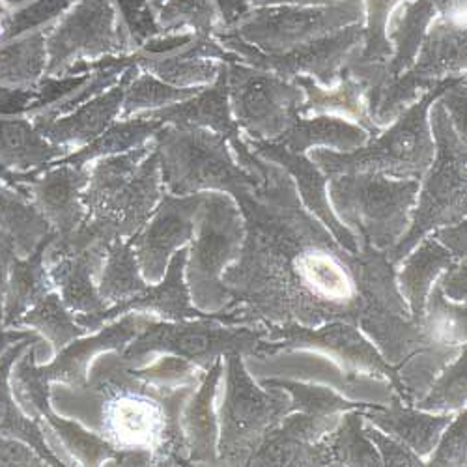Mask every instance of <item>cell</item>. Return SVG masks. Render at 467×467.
Here are the masks:
<instances>
[{"label": "cell", "mask_w": 467, "mask_h": 467, "mask_svg": "<svg viewBox=\"0 0 467 467\" xmlns=\"http://www.w3.org/2000/svg\"><path fill=\"white\" fill-rule=\"evenodd\" d=\"M245 223L238 262L223 271L230 301L221 308L236 326L296 322L358 326L372 310L406 315L395 265L385 251L348 253L303 208L294 178L267 161L262 183L232 197Z\"/></svg>", "instance_id": "1"}, {"label": "cell", "mask_w": 467, "mask_h": 467, "mask_svg": "<svg viewBox=\"0 0 467 467\" xmlns=\"http://www.w3.org/2000/svg\"><path fill=\"white\" fill-rule=\"evenodd\" d=\"M194 385L151 383L114 352L94 361L87 385L77 393L96 402L92 422L112 447L148 449L151 465H191L182 410Z\"/></svg>", "instance_id": "2"}, {"label": "cell", "mask_w": 467, "mask_h": 467, "mask_svg": "<svg viewBox=\"0 0 467 467\" xmlns=\"http://www.w3.org/2000/svg\"><path fill=\"white\" fill-rule=\"evenodd\" d=\"M88 169L90 180L83 191L87 217L71 236L51 242L46 253L47 264L96 244L110 245L135 236L165 192L153 139L135 150L99 158Z\"/></svg>", "instance_id": "3"}, {"label": "cell", "mask_w": 467, "mask_h": 467, "mask_svg": "<svg viewBox=\"0 0 467 467\" xmlns=\"http://www.w3.org/2000/svg\"><path fill=\"white\" fill-rule=\"evenodd\" d=\"M460 77H447L436 88L424 92L413 105L399 114L387 131L372 137L354 151H333L318 148L310 153L313 161L327 178L348 172H379L400 180H422L436 153L428 110L432 103Z\"/></svg>", "instance_id": "4"}, {"label": "cell", "mask_w": 467, "mask_h": 467, "mask_svg": "<svg viewBox=\"0 0 467 467\" xmlns=\"http://www.w3.org/2000/svg\"><path fill=\"white\" fill-rule=\"evenodd\" d=\"M431 131L436 144L434 161L419 187V201L411 212L410 230L395 247L387 251L393 265L402 262L415 245L432 230L456 224L467 213V151L465 140L456 133L440 98L431 107Z\"/></svg>", "instance_id": "5"}, {"label": "cell", "mask_w": 467, "mask_h": 467, "mask_svg": "<svg viewBox=\"0 0 467 467\" xmlns=\"http://www.w3.org/2000/svg\"><path fill=\"white\" fill-rule=\"evenodd\" d=\"M333 212L348 224L361 245L389 251L410 226L420 182L379 172H348L327 178Z\"/></svg>", "instance_id": "6"}, {"label": "cell", "mask_w": 467, "mask_h": 467, "mask_svg": "<svg viewBox=\"0 0 467 467\" xmlns=\"http://www.w3.org/2000/svg\"><path fill=\"white\" fill-rule=\"evenodd\" d=\"M160 153L163 187L171 194L254 189L262 180L240 167L223 135L204 128L163 126L153 137Z\"/></svg>", "instance_id": "7"}, {"label": "cell", "mask_w": 467, "mask_h": 467, "mask_svg": "<svg viewBox=\"0 0 467 467\" xmlns=\"http://www.w3.org/2000/svg\"><path fill=\"white\" fill-rule=\"evenodd\" d=\"M197 238L187 253L185 275L189 296L202 313H219L230 301L223 271L238 260L245 223L238 202L228 192L206 191L197 215Z\"/></svg>", "instance_id": "8"}, {"label": "cell", "mask_w": 467, "mask_h": 467, "mask_svg": "<svg viewBox=\"0 0 467 467\" xmlns=\"http://www.w3.org/2000/svg\"><path fill=\"white\" fill-rule=\"evenodd\" d=\"M265 335V326L228 324L226 317L213 313L192 320H151L124 349L120 358L139 367L150 354H171L189 361L194 368L206 372L217 359L230 352L256 356V348Z\"/></svg>", "instance_id": "9"}, {"label": "cell", "mask_w": 467, "mask_h": 467, "mask_svg": "<svg viewBox=\"0 0 467 467\" xmlns=\"http://www.w3.org/2000/svg\"><path fill=\"white\" fill-rule=\"evenodd\" d=\"M226 358V395L219 411L221 440L219 465H249L265 434L294 411V402L283 389L262 391L247 374L242 354Z\"/></svg>", "instance_id": "10"}, {"label": "cell", "mask_w": 467, "mask_h": 467, "mask_svg": "<svg viewBox=\"0 0 467 467\" xmlns=\"http://www.w3.org/2000/svg\"><path fill=\"white\" fill-rule=\"evenodd\" d=\"M47 79L75 77L85 66L124 57L128 46L112 0H75L47 23Z\"/></svg>", "instance_id": "11"}, {"label": "cell", "mask_w": 467, "mask_h": 467, "mask_svg": "<svg viewBox=\"0 0 467 467\" xmlns=\"http://www.w3.org/2000/svg\"><path fill=\"white\" fill-rule=\"evenodd\" d=\"M365 23L363 0H338L333 5H279L251 8L244 19L223 32L262 53H286L335 34L349 25Z\"/></svg>", "instance_id": "12"}, {"label": "cell", "mask_w": 467, "mask_h": 467, "mask_svg": "<svg viewBox=\"0 0 467 467\" xmlns=\"http://www.w3.org/2000/svg\"><path fill=\"white\" fill-rule=\"evenodd\" d=\"M232 119L249 139L277 140L299 119L303 90L283 77L244 62H224Z\"/></svg>", "instance_id": "13"}, {"label": "cell", "mask_w": 467, "mask_h": 467, "mask_svg": "<svg viewBox=\"0 0 467 467\" xmlns=\"http://www.w3.org/2000/svg\"><path fill=\"white\" fill-rule=\"evenodd\" d=\"M465 25L436 17L426 30L415 62L387 85L372 114L378 128L393 124L399 114L413 105L419 96L436 88L447 77L465 73L467 66Z\"/></svg>", "instance_id": "14"}, {"label": "cell", "mask_w": 467, "mask_h": 467, "mask_svg": "<svg viewBox=\"0 0 467 467\" xmlns=\"http://www.w3.org/2000/svg\"><path fill=\"white\" fill-rule=\"evenodd\" d=\"M297 348H317L329 352L340 361L346 378H356L359 374L383 376L393 383L400 400L411 406L404 385L399 378L397 367L389 365L378 349L356 329L354 324L335 320L327 322L322 329L301 326L296 322L265 326V335L256 348V358H267L279 352H290Z\"/></svg>", "instance_id": "15"}, {"label": "cell", "mask_w": 467, "mask_h": 467, "mask_svg": "<svg viewBox=\"0 0 467 467\" xmlns=\"http://www.w3.org/2000/svg\"><path fill=\"white\" fill-rule=\"evenodd\" d=\"M363 25L365 23L349 25L335 34L320 37V40L277 55L262 53L232 32H217L213 37L226 51L238 55L244 64L271 71L288 81L297 75L310 77V79H317L322 87L331 88L338 81V75L346 60L352 57L358 47H361L365 37Z\"/></svg>", "instance_id": "16"}, {"label": "cell", "mask_w": 467, "mask_h": 467, "mask_svg": "<svg viewBox=\"0 0 467 467\" xmlns=\"http://www.w3.org/2000/svg\"><path fill=\"white\" fill-rule=\"evenodd\" d=\"M202 199L204 192L178 197L165 191L146 224L128 240L135 251L142 277L151 285L165 277L172 254L192 240Z\"/></svg>", "instance_id": "17"}, {"label": "cell", "mask_w": 467, "mask_h": 467, "mask_svg": "<svg viewBox=\"0 0 467 467\" xmlns=\"http://www.w3.org/2000/svg\"><path fill=\"white\" fill-rule=\"evenodd\" d=\"M187 247H180L169 265L165 277L155 283L148 285L142 294H137L130 299L120 303H114V306L105 308L103 313L98 315H77V324L83 326L87 331H99L103 324L130 315V313H155L163 317L165 320H192V318H206L212 315L202 313L197 306H191V296L187 283L183 281L185 275V262H187Z\"/></svg>", "instance_id": "18"}, {"label": "cell", "mask_w": 467, "mask_h": 467, "mask_svg": "<svg viewBox=\"0 0 467 467\" xmlns=\"http://www.w3.org/2000/svg\"><path fill=\"white\" fill-rule=\"evenodd\" d=\"M30 201L49 223L58 240H64L79 228L87 217L83 191L90 180V169L51 163L40 174L21 176Z\"/></svg>", "instance_id": "19"}, {"label": "cell", "mask_w": 467, "mask_h": 467, "mask_svg": "<svg viewBox=\"0 0 467 467\" xmlns=\"http://www.w3.org/2000/svg\"><path fill=\"white\" fill-rule=\"evenodd\" d=\"M133 64L176 88H199L215 83L223 62H242L226 51L213 36H192V40L169 53L131 55Z\"/></svg>", "instance_id": "20"}, {"label": "cell", "mask_w": 467, "mask_h": 467, "mask_svg": "<svg viewBox=\"0 0 467 467\" xmlns=\"http://www.w3.org/2000/svg\"><path fill=\"white\" fill-rule=\"evenodd\" d=\"M244 140L260 158L283 167L294 178L303 206L317 215V219H320V223L333 234L340 247H344L348 253H359L358 236L338 221L333 208L329 206L326 192L327 176L310 161V158H306L305 153H294L274 140H256L249 137H244Z\"/></svg>", "instance_id": "21"}, {"label": "cell", "mask_w": 467, "mask_h": 467, "mask_svg": "<svg viewBox=\"0 0 467 467\" xmlns=\"http://www.w3.org/2000/svg\"><path fill=\"white\" fill-rule=\"evenodd\" d=\"M139 73V67L131 64L120 77V81L110 87L107 92L88 99L87 103L73 109L71 112L58 116L53 120L30 119L36 130L47 140L66 148L67 151L79 150L101 133H105L116 120L120 119V110L126 96V88L133 77Z\"/></svg>", "instance_id": "22"}, {"label": "cell", "mask_w": 467, "mask_h": 467, "mask_svg": "<svg viewBox=\"0 0 467 467\" xmlns=\"http://www.w3.org/2000/svg\"><path fill=\"white\" fill-rule=\"evenodd\" d=\"M150 322L151 318L140 315H124L119 322L99 329L98 335L69 342L57 354L53 363L36 367L37 376L49 385L58 381L73 391H79L88 381V365L96 356L103 352H122Z\"/></svg>", "instance_id": "23"}, {"label": "cell", "mask_w": 467, "mask_h": 467, "mask_svg": "<svg viewBox=\"0 0 467 467\" xmlns=\"http://www.w3.org/2000/svg\"><path fill=\"white\" fill-rule=\"evenodd\" d=\"M137 116H144L150 120H158L163 126L178 128H204L217 135H223L228 142L242 135L236 120L232 119L230 101H228V81H226V66L221 64V71L215 83L204 87L192 98L158 109L148 110Z\"/></svg>", "instance_id": "24"}, {"label": "cell", "mask_w": 467, "mask_h": 467, "mask_svg": "<svg viewBox=\"0 0 467 467\" xmlns=\"http://www.w3.org/2000/svg\"><path fill=\"white\" fill-rule=\"evenodd\" d=\"M338 422V417H313L294 410L265 434L249 465H306L310 447Z\"/></svg>", "instance_id": "25"}, {"label": "cell", "mask_w": 467, "mask_h": 467, "mask_svg": "<svg viewBox=\"0 0 467 467\" xmlns=\"http://www.w3.org/2000/svg\"><path fill=\"white\" fill-rule=\"evenodd\" d=\"M69 151L47 140L25 114H0V174H40Z\"/></svg>", "instance_id": "26"}, {"label": "cell", "mask_w": 467, "mask_h": 467, "mask_svg": "<svg viewBox=\"0 0 467 467\" xmlns=\"http://www.w3.org/2000/svg\"><path fill=\"white\" fill-rule=\"evenodd\" d=\"M107 247L96 244L81 253L60 256L49 267V277L55 286L60 288V297L71 313L98 315L107 308V303L94 285V277L99 275L107 258Z\"/></svg>", "instance_id": "27"}, {"label": "cell", "mask_w": 467, "mask_h": 467, "mask_svg": "<svg viewBox=\"0 0 467 467\" xmlns=\"http://www.w3.org/2000/svg\"><path fill=\"white\" fill-rule=\"evenodd\" d=\"M36 342H42V337L32 333L25 340L10 346L3 354V358H0V436L23 440L32 449L37 451V454L46 460L47 465L64 467L67 463L62 458H58L46 441L40 419L26 415L12 393V385H10L12 368L25 349Z\"/></svg>", "instance_id": "28"}, {"label": "cell", "mask_w": 467, "mask_h": 467, "mask_svg": "<svg viewBox=\"0 0 467 467\" xmlns=\"http://www.w3.org/2000/svg\"><path fill=\"white\" fill-rule=\"evenodd\" d=\"M294 81L305 94L303 103L299 105V116H320V114H338L340 119L354 120V124L361 126L370 137L381 133L372 120L367 105V94L359 83H356L346 71H340L338 85L331 90L318 87V83L310 77L297 75Z\"/></svg>", "instance_id": "29"}, {"label": "cell", "mask_w": 467, "mask_h": 467, "mask_svg": "<svg viewBox=\"0 0 467 467\" xmlns=\"http://www.w3.org/2000/svg\"><path fill=\"white\" fill-rule=\"evenodd\" d=\"M223 359L224 358L217 359L206 372H202L201 387L192 395L185 410L183 434L191 465H219L217 419L213 413V399L217 393V383L223 376Z\"/></svg>", "instance_id": "30"}, {"label": "cell", "mask_w": 467, "mask_h": 467, "mask_svg": "<svg viewBox=\"0 0 467 467\" xmlns=\"http://www.w3.org/2000/svg\"><path fill=\"white\" fill-rule=\"evenodd\" d=\"M47 25L0 42V88L32 90L46 79Z\"/></svg>", "instance_id": "31"}, {"label": "cell", "mask_w": 467, "mask_h": 467, "mask_svg": "<svg viewBox=\"0 0 467 467\" xmlns=\"http://www.w3.org/2000/svg\"><path fill=\"white\" fill-rule=\"evenodd\" d=\"M55 238L57 234L51 230L30 254L16 256L12 262L5 294V327H14L17 318H21L30 306L42 301L53 290L55 285L49 277L46 253Z\"/></svg>", "instance_id": "32"}, {"label": "cell", "mask_w": 467, "mask_h": 467, "mask_svg": "<svg viewBox=\"0 0 467 467\" xmlns=\"http://www.w3.org/2000/svg\"><path fill=\"white\" fill-rule=\"evenodd\" d=\"M391 402L393 404L389 408L381 406L378 410H370L368 413H363L361 410V415L389 436L408 445L419 456L428 454L438 445L441 432L452 420V417L447 413L431 415L420 410H413V406H402L400 397H393Z\"/></svg>", "instance_id": "33"}, {"label": "cell", "mask_w": 467, "mask_h": 467, "mask_svg": "<svg viewBox=\"0 0 467 467\" xmlns=\"http://www.w3.org/2000/svg\"><path fill=\"white\" fill-rule=\"evenodd\" d=\"M306 465H383L376 447L363 432L361 410L344 411L333 431L310 447Z\"/></svg>", "instance_id": "34"}, {"label": "cell", "mask_w": 467, "mask_h": 467, "mask_svg": "<svg viewBox=\"0 0 467 467\" xmlns=\"http://www.w3.org/2000/svg\"><path fill=\"white\" fill-rule=\"evenodd\" d=\"M370 135L358 124L340 119V116L320 114L306 119L299 116L294 126L285 131L275 142L294 153H305L310 148H335L338 151H354L365 146Z\"/></svg>", "instance_id": "35"}, {"label": "cell", "mask_w": 467, "mask_h": 467, "mask_svg": "<svg viewBox=\"0 0 467 467\" xmlns=\"http://www.w3.org/2000/svg\"><path fill=\"white\" fill-rule=\"evenodd\" d=\"M438 17L431 0H406L399 5L387 25V40L393 55L387 62L389 81L404 73L417 58L428 26Z\"/></svg>", "instance_id": "36"}, {"label": "cell", "mask_w": 467, "mask_h": 467, "mask_svg": "<svg viewBox=\"0 0 467 467\" xmlns=\"http://www.w3.org/2000/svg\"><path fill=\"white\" fill-rule=\"evenodd\" d=\"M458 258L445 249L436 238L424 236L413 254H408L399 274L400 294L410 303V315L415 324H422L424 303L434 279Z\"/></svg>", "instance_id": "37"}, {"label": "cell", "mask_w": 467, "mask_h": 467, "mask_svg": "<svg viewBox=\"0 0 467 467\" xmlns=\"http://www.w3.org/2000/svg\"><path fill=\"white\" fill-rule=\"evenodd\" d=\"M161 128H163L161 122L144 119V116H131V119L116 120L96 140H92L90 144H87L79 150L69 151L67 155H64V158H60L53 163L85 167L99 158L124 153V151L135 150V148L150 142Z\"/></svg>", "instance_id": "38"}, {"label": "cell", "mask_w": 467, "mask_h": 467, "mask_svg": "<svg viewBox=\"0 0 467 467\" xmlns=\"http://www.w3.org/2000/svg\"><path fill=\"white\" fill-rule=\"evenodd\" d=\"M0 230L14 238L17 254L26 256L42 244L51 226L36 210L26 191L0 180Z\"/></svg>", "instance_id": "39"}, {"label": "cell", "mask_w": 467, "mask_h": 467, "mask_svg": "<svg viewBox=\"0 0 467 467\" xmlns=\"http://www.w3.org/2000/svg\"><path fill=\"white\" fill-rule=\"evenodd\" d=\"M148 288L130 242L116 240L107 247L98 292L105 303H120Z\"/></svg>", "instance_id": "40"}, {"label": "cell", "mask_w": 467, "mask_h": 467, "mask_svg": "<svg viewBox=\"0 0 467 467\" xmlns=\"http://www.w3.org/2000/svg\"><path fill=\"white\" fill-rule=\"evenodd\" d=\"M155 34L213 36L221 30V12L215 0H167L153 16Z\"/></svg>", "instance_id": "41"}, {"label": "cell", "mask_w": 467, "mask_h": 467, "mask_svg": "<svg viewBox=\"0 0 467 467\" xmlns=\"http://www.w3.org/2000/svg\"><path fill=\"white\" fill-rule=\"evenodd\" d=\"M14 327H32L53 344L57 354L69 342L87 333L83 326L77 324L62 297L55 292H49L42 301L30 306L21 318L16 320Z\"/></svg>", "instance_id": "42"}, {"label": "cell", "mask_w": 467, "mask_h": 467, "mask_svg": "<svg viewBox=\"0 0 467 467\" xmlns=\"http://www.w3.org/2000/svg\"><path fill=\"white\" fill-rule=\"evenodd\" d=\"M42 419L49 424L69 454H73L75 460H79L83 465L96 467L109 462L116 454V447H112L105 438L92 434L77 420L60 417L57 411H53L51 404L40 411V420Z\"/></svg>", "instance_id": "43"}, {"label": "cell", "mask_w": 467, "mask_h": 467, "mask_svg": "<svg viewBox=\"0 0 467 467\" xmlns=\"http://www.w3.org/2000/svg\"><path fill=\"white\" fill-rule=\"evenodd\" d=\"M204 87L199 88H176L171 87L163 81H160L158 77H153L142 69L133 77L131 83L126 88L122 110H120V119H131V116L148 112V110H158L180 101H185L192 98L194 94H199Z\"/></svg>", "instance_id": "44"}, {"label": "cell", "mask_w": 467, "mask_h": 467, "mask_svg": "<svg viewBox=\"0 0 467 467\" xmlns=\"http://www.w3.org/2000/svg\"><path fill=\"white\" fill-rule=\"evenodd\" d=\"M262 385L265 389H283L294 402V410L303 411L306 415L313 417H338L344 411L349 410H378L381 408L379 404H356V402H348L337 393H333L327 387H318V385H305L297 381H288V379H275V378H267L262 379Z\"/></svg>", "instance_id": "45"}, {"label": "cell", "mask_w": 467, "mask_h": 467, "mask_svg": "<svg viewBox=\"0 0 467 467\" xmlns=\"http://www.w3.org/2000/svg\"><path fill=\"white\" fill-rule=\"evenodd\" d=\"M422 329L434 342L465 346V305L449 303L440 283L431 288L424 303Z\"/></svg>", "instance_id": "46"}, {"label": "cell", "mask_w": 467, "mask_h": 467, "mask_svg": "<svg viewBox=\"0 0 467 467\" xmlns=\"http://www.w3.org/2000/svg\"><path fill=\"white\" fill-rule=\"evenodd\" d=\"M441 378L431 385L428 389V395H424L420 400L413 402V408L428 413H438V411H452L462 410L465 406V372H467V354L465 346L458 354V359L449 367L441 370Z\"/></svg>", "instance_id": "47"}, {"label": "cell", "mask_w": 467, "mask_h": 467, "mask_svg": "<svg viewBox=\"0 0 467 467\" xmlns=\"http://www.w3.org/2000/svg\"><path fill=\"white\" fill-rule=\"evenodd\" d=\"M467 413L460 411L454 420L447 424L441 432L438 451L428 460L426 465H465V445H467Z\"/></svg>", "instance_id": "48"}, {"label": "cell", "mask_w": 467, "mask_h": 467, "mask_svg": "<svg viewBox=\"0 0 467 467\" xmlns=\"http://www.w3.org/2000/svg\"><path fill=\"white\" fill-rule=\"evenodd\" d=\"M363 432L372 441V445L378 449V454H379L383 465H389V467H397V465H404V467L424 465L420 456L415 454L408 445H404L397 438L383 436L381 432L374 431L372 426H367Z\"/></svg>", "instance_id": "49"}, {"label": "cell", "mask_w": 467, "mask_h": 467, "mask_svg": "<svg viewBox=\"0 0 467 467\" xmlns=\"http://www.w3.org/2000/svg\"><path fill=\"white\" fill-rule=\"evenodd\" d=\"M42 467L46 460L26 441L0 436V467Z\"/></svg>", "instance_id": "50"}, {"label": "cell", "mask_w": 467, "mask_h": 467, "mask_svg": "<svg viewBox=\"0 0 467 467\" xmlns=\"http://www.w3.org/2000/svg\"><path fill=\"white\" fill-rule=\"evenodd\" d=\"M440 101L445 107L456 133L465 140V133H467V128H465V75L460 77L454 85H451L440 96Z\"/></svg>", "instance_id": "51"}, {"label": "cell", "mask_w": 467, "mask_h": 467, "mask_svg": "<svg viewBox=\"0 0 467 467\" xmlns=\"http://www.w3.org/2000/svg\"><path fill=\"white\" fill-rule=\"evenodd\" d=\"M17 249L16 242L10 236L8 232L0 230V326H3V317H5V294L8 286V275H10V267L12 262L16 260Z\"/></svg>", "instance_id": "52"}, {"label": "cell", "mask_w": 467, "mask_h": 467, "mask_svg": "<svg viewBox=\"0 0 467 467\" xmlns=\"http://www.w3.org/2000/svg\"><path fill=\"white\" fill-rule=\"evenodd\" d=\"M447 269L449 271L440 281L441 292H443L445 297H451L456 303H462V301H465V294H467V286H465V279H467L465 258L463 260H456Z\"/></svg>", "instance_id": "53"}, {"label": "cell", "mask_w": 467, "mask_h": 467, "mask_svg": "<svg viewBox=\"0 0 467 467\" xmlns=\"http://www.w3.org/2000/svg\"><path fill=\"white\" fill-rule=\"evenodd\" d=\"M465 234H467V223L463 219L456 224H447V226L436 228L432 238H436L458 260H463L465 258Z\"/></svg>", "instance_id": "54"}, {"label": "cell", "mask_w": 467, "mask_h": 467, "mask_svg": "<svg viewBox=\"0 0 467 467\" xmlns=\"http://www.w3.org/2000/svg\"><path fill=\"white\" fill-rule=\"evenodd\" d=\"M105 465H151V451L148 449H116V454Z\"/></svg>", "instance_id": "55"}, {"label": "cell", "mask_w": 467, "mask_h": 467, "mask_svg": "<svg viewBox=\"0 0 467 467\" xmlns=\"http://www.w3.org/2000/svg\"><path fill=\"white\" fill-rule=\"evenodd\" d=\"M438 17L465 25V0H431Z\"/></svg>", "instance_id": "56"}, {"label": "cell", "mask_w": 467, "mask_h": 467, "mask_svg": "<svg viewBox=\"0 0 467 467\" xmlns=\"http://www.w3.org/2000/svg\"><path fill=\"white\" fill-rule=\"evenodd\" d=\"M30 331H16L14 327H5L0 326V358L6 352V349L21 340H25L26 337H30Z\"/></svg>", "instance_id": "57"}, {"label": "cell", "mask_w": 467, "mask_h": 467, "mask_svg": "<svg viewBox=\"0 0 467 467\" xmlns=\"http://www.w3.org/2000/svg\"><path fill=\"white\" fill-rule=\"evenodd\" d=\"M333 3H338V0H249L251 8H256V6H279V5L308 6V5H333Z\"/></svg>", "instance_id": "58"}, {"label": "cell", "mask_w": 467, "mask_h": 467, "mask_svg": "<svg viewBox=\"0 0 467 467\" xmlns=\"http://www.w3.org/2000/svg\"><path fill=\"white\" fill-rule=\"evenodd\" d=\"M12 16L8 14L5 3H0V42L12 37Z\"/></svg>", "instance_id": "59"}, {"label": "cell", "mask_w": 467, "mask_h": 467, "mask_svg": "<svg viewBox=\"0 0 467 467\" xmlns=\"http://www.w3.org/2000/svg\"><path fill=\"white\" fill-rule=\"evenodd\" d=\"M146 3H148V6H150L151 16H155V14H158V12L161 10V6L167 3V0H146Z\"/></svg>", "instance_id": "60"}, {"label": "cell", "mask_w": 467, "mask_h": 467, "mask_svg": "<svg viewBox=\"0 0 467 467\" xmlns=\"http://www.w3.org/2000/svg\"><path fill=\"white\" fill-rule=\"evenodd\" d=\"M69 3H75V0H69Z\"/></svg>", "instance_id": "61"}]
</instances>
